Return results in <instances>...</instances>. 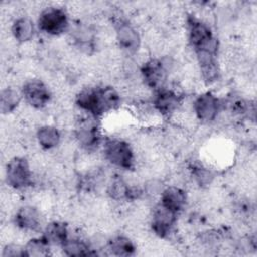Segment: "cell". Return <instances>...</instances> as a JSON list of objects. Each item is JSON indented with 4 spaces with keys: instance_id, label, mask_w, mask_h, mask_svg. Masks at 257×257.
<instances>
[{
    "instance_id": "6da1fadb",
    "label": "cell",
    "mask_w": 257,
    "mask_h": 257,
    "mask_svg": "<svg viewBox=\"0 0 257 257\" xmlns=\"http://www.w3.org/2000/svg\"><path fill=\"white\" fill-rule=\"evenodd\" d=\"M120 97L112 87H90L81 90L76 96V104L84 112L95 117L116 108Z\"/></svg>"
},
{
    "instance_id": "7a4b0ae2",
    "label": "cell",
    "mask_w": 257,
    "mask_h": 257,
    "mask_svg": "<svg viewBox=\"0 0 257 257\" xmlns=\"http://www.w3.org/2000/svg\"><path fill=\"white\" fill-rule=\"evenodd\" d=\"M189 41L195 51H210L217 53L218 43L211 28L200 19L190 16L188 18Z\"/></svg>"
},
{
    "instance_id": "3957f363",
    "label": "cell",
    "mask_w": 257,
    "mask_h": 257,
    "mask_svg": "<svg viewBox=\"0 0 257 257\" xmlns=\"http://www.w3.org/2000/svg\"><path fill=\"white\" fill-rule=\"evenodd\" d=\"M103 151L105 158L114 166L124 170L134 166V153L126 142L118 139H107Z\"/></svg>"
},
{
    "instance_id": "277c9868",
    "label": "cell",
    "mask_w": 257,
    "mask_h": 257,
    "mask_svg": "<svg viewBox=\"0 0 257 257\" xmlns=\"http://www.w3.org/2000/svg\"><path fill=\"white\" fill-rule=\"evenodd\" d=\"M38 26L47 34L59 35L68 28L67 14L59 7H48L40 13Z\"/></svg>"
},
{
    "instance_id": "5b68a950",
    "label": "cell",
    "mask_w": 257,
    "mask_h": 257,
    "mask_svg": "<svg viewBox=\"0 0 257 257\" xmlns=\"http://www.w3.org/2000/svg\"><path fill=\"white\" fill-rule=\"evenodd\" d=\"M7 184L14 189H23L31 184V171L26 159L15 157L6 167Z\"/></svg>"
},
{
    "instance_id": "8992f818",
    "label": "cell",
    "mask_w": 257,
    "mask_h": 257,
    "mask_svg": "<svg viewBox=\"0 0 257 257\" xmlns=\"http://www.w3.org/2000/svg\"><path fill=\"white\" fill-rule=\"evenodd\" d=\"M95 119V116L88 113V116L80 117L75 128L76 140L86 150L96 148L100 142V134Z\"/></svg>"
},
{
    "instance_id": "52a82bcc",
    "label": "cell",
    "mask_w": 257,
    "mask_h": 257,
    "mask_svg": "<svg viewBox=\"0 0 257 257\" xmlns=\"http://www.w3.org/2000/svg\"><path fill=\"white\" fill-rule=\"evenodd\" d=\"M114 28L120 48L130 54L137 52L140 47L141 39L135 27L127 21L118 19L114 23Z\"/></svg>"
},
{
    "instance_id": "ba28073f",
    "label": "cell",
    "mask_w": 257,
    "mask_h": 257,
    "mask_svg": "<svg viewBox=\"0 0 257 257\" xmlns=\"http://www.w3.org/2000/svg\"><path fill=\"white\" fill-rule=\"evenodd\" d=\"M25 100L35 108L44 107L50 100V92L46 85L38 79L28 80L22 87Z\"/></svg>"
},
{
    "instance_id": "9c48e42d",
    "label": "cell",
    "mask_w": 257,
    "mask_h": 257,
    "mask_svg": "<svg viewBox=\"0 0 257 257\" xmlns=\"http://www.w3.org/2000/svg\"><path fill=\"white\" fill-rule=\"evenodd\" d=\"M220 107V100L211 92H205L199 95L194 102L195 113L204 122L213 121L217 117Z\"/></svg>"
},
{
    "instance_id": "30bf717a",
    "label": "cell",
    "mask_w": 257,
    "mask_h": 257,
    "mask_svg": "<svg viewBox=\"0 0 257 257\" xmlns=\"http://www.w3.org/2000/svg\"><path fill=\"white\" fill-rule=\"evenodd\" d=\"M142 75L148 86L161 89L167 79V69L160 59H150L142 66Z\"/></svg>"
},
{
    "instance_id": "8fae6325",
    "label": "cell",
    "mask_w": 257,
    "mask_h": 257,
    "mask_svg": "<svg viewBox=\"0 0 257 257\" xmlns=\"http://www.w3.org/2000/svg\"><path fill=\"white\" fill-rule=\"evenodd\" d=\"M177 221V213L159 204L153 212L152 229L159 237H166L172 231Z\"/></svg>"
},
{
    "instance_id": "7c38bea8",
    "label": "cell",
    "mask_w": 257,
    "mask_h": 257,
    "mask_svg": "<svg viewBox=\"0 0 257 257\" xmlns=\"http://www.w3.org/2000/svg\"><path fill=\"white\" fill-rule=\"evenodd\" d=\"M200 70L204 80L207 83H212L219 76V67L217 63V53L210 51H196Z\"/></svg>"
},
{
    "instance_id": "4fadbf2b",
    "label": "cell",
    "mask_w": 257,
    "mask_h": 257,
    "mask_svg": "<svg viewBox=\"0 0 257 257\" xmlns=\"http://www.w3.org/2000/svg\"><path fill=\"white\" fill-rule=\"evenodd\" d=\"M153 103L160 113L167 115L174 112L179 107L181 97L173 90L161 88L155 95Z\"/></svg>"
},
{
    "instance_id": "5bb4252c",
    "label": "cell",
    "mask_w": 257,
    "mask_h": 257,
    "mask_svg": "<svg viewBox=\"0 0 257 257\" xmlns=\"http://www.w3.org/2000/svg\"><path fill=\"white\" fill-rule=\"evenodd\" d=\"M15 223L23 230L36 231L40 227V214L32 206L21 207L15 215Z\"/></svg>"
},
{
    "instance_id": "9a60e30c",
    "label": "cell",
    "mask_w": 257,
    "mask_h": 257,
    "mask_svg": "<svg viewBox=\"0 0 257 257\" xmlns=\"http://www.w3.org/2000/svg\"><path fill=\"white\" fill-rule=\"evenodd\" d=\"M187 201L186 193L178 187H169L165 189L161 196V205L174 213L180 212Z\"/></svg>"
},
{
    "instance_id": "2e32d148",
    "label": "cell",
    "mask_w": 257,
    "mask_h": 257,
    "mask_svg": "<svg viewBox=\"0 0 257 257\" xmlns=\"http://www.w3.org/2000/svg\"><path fill=\"white\" fill-rule=\"evenodd\" d=\"M107 193L110 198L114 200H134L140 196V191L136 188L128 187L126 183L120 178H114L111 180Z\"/></svg>"
},
{
    "instance_id": "e0dca14e",
    "label": "cell",
    "mask_w": 257,
    "mask_h": 257,
    "mask_svg": "<svg viewBox=\"0 0 257 257\" xmlns=\"http://www.w3.org/2000/svg\"><path fill=\"white\" fill-rule=\"evenodd\" d=\"M42 237L49 245L61 246L68 238L66 225L61 222H51L45 227Z\"/></svg>"
},
{
    "instance_id": "ac0fdd59",
    "label": "cell",
    "mask_w": 257,
    "mask_h": 257,
    "mask_svg": "<svg viewBox=\"0 0 257 257\" xmlns=\"http://www.w3.org/2000/svg\"><path fill=\"white\" fill-rule=\"evenodd\" d=\"M12 33L19 42H26L30 40L34 33L33 22L28 17H20L13 22Z\"/></svg>"
},
{
    "instance_id": "d6986e66",
    "label": "cell",
    "mask_w": 257,
    "mask_h": 257,
    "mask_svg": "<svg viewBox=\"0 0 257 257\" xmlns=\"http://www.w3.org/2000/svg\"><path fill=\"white\" fill-rule=\"evenodd\" d=\"M36 138L39 145L43 149L49 150L56 147L59 144L60 134L56 127L50 126V125H44L37 131Z\"/></svg>"
},
{
    "instance_id": "ffe728a7",
    "label": "cell",
    "mask_w": 257,
    "mask_h": 257,
    "mask_svg": "<svg viewBox=\"0 0 257 257\" xmlns=\"http://www.w3.org/2000/svg\"><path fill=\"white\" fill-rule=\"evenodd\" d=\"M108 249L116 256H130L135 253L134 243L126 237L116 236L108 241Z\"/></svg>"
},
{
    "instance_id": "44dd1931",
    "label": "cell",
    "mask_w": 257,
    "mask_h": 257,
    "mask_svg": "<svg viewBox=\"0 0 257 257\" xmlns=\"http://www.w3.org/2000/svg\"><path fill=\"white\" fill-rule=\"evenodd\" d=\"M20 102V94L13 88H5L0 95V109L6 114L12 112Z\"/></svg>"
},
{
    "instance_id": "7402d4cb",
    "label": "cell",
    "mask_w": 257,
    "mask_h": 257,
    "mask_svg": "<svg viewBox=\"0 0 257 257\" xmlns=\"http://www.w3.org/2000/svg\"><path fill=\"white\" fill-rule=\"evenodd\" d=\"M61 248L67 256H86L90 255V249L87 244L78 239H69L61 245Z\"/></svg>"
},
{
    "instance_id": "603a6c76",
    "label": "cell",
    "mask_w": 257,
    "mask_h": 257,
    "mask_svg": "<svg viewBox=\"0 0 257 257\" xmlns=\"http://www.w3.org/2000/svg\"><path fill=\"white\" fill-rule=\"evenodd\" d=\"M25 256H46L48 255L49 251V244L46 242V240L41 238H35L31 239L25 246Z\"/></svg>"
},
{
    "instance_id": "cb8c5ba5",
    "label": "cell",
    "mask_w": 257,
    "mask_h": 257,
    "mask_svg": "<svg viewBox=\"0 0 257 257\" xmlns=\"http://www.w3.org/2000/svg\"><path fill=\"white\" fill-rule=\"evenodd\" d=\"M74 40L79 48L88 52L93 48V35L92 32L85 27L77 28L74 34Z\"/></svg>"
},
{
    "instance_id": "d4e9b609",
    "label": "cell",
    "mask_w": 257,
    "mask_h": 257,
    "mask_svg": "<svg viewBox=\"0 0 257 257\" xmlns=\"http://www.w3.org/2000/svg\"><path fill=\"white\" fill-rule=\"evenodd\" d=\"M2 256L3 257H22V256H25V250H24V247L10 244L3 249Z\"/></svg>"
},
{
    "instance_id": "484cf974",
    "label": "cell",
    "mask_w": 257,
    "mask_h": 257,
    "mask_svg": "<svg viewBox=\"0 0 257 257\" xmlns=\"http://www.w3.org/2000/svg\"><path fill=\"white\" fill-rule=\"evenodd\" d=\"M193 175L195 176L196 180L199 182V184L201 185H205L208 184L212 178V175L209 171H207L205 168H201V167H196L193 170Z\"/></svg>"
}]
</instances>
